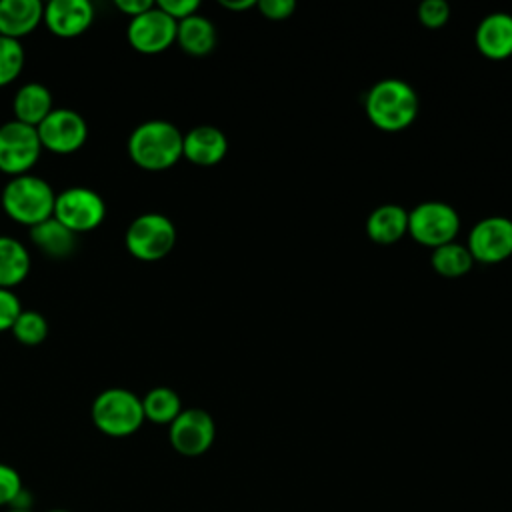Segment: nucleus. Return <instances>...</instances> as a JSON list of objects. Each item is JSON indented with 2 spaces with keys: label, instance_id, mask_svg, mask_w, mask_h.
<instances>
[{
  "label": "nucleus",
  "instance_id": "1",
  "mask_svg": "<svg viewBox=\"0 0 512 512\" xmlns=\"http://www.w3.org/2000/svg\"><path fill=\"white\" fill-rule=\"evenodd\" d=\"M184 134L166 120L138 124L128 136V154L144 170H166L182 158Z\"/></svg>",
  "mask_w": 512,
  "mask_h": 512
},
{
  "label": "nucleus",
  "instance_id": "2",
  "mask_svg": "<svg viewBox=\"0 0 512 512\" xmlns=\"http://www.w3.org/2000/svg\"><path fill=\"white\" fill-rule=\"evenodd\" d=\"M366 114L384 132L406 130L416 120L418 96L404 80H380L366 94Z\"/></svg>",
  "mask_w": 512,
  "mask_h": 512
},
{
  "label": "nucleus",
  "instance_id": "3",
  "mask_svg": "<svg viewBox=\"0 0 512 512\" xmlns=\"http://www.w3.org/2000/svg\"><path fill=\"white\" fill-rule=\"evenodd\" d=\"M4 212L26 226H36L54 214L56 194L52 186L34 174L12 176L2 190Z\"/></svg>",
  "mask_w": 512,
  "mask_h": 512
},
{
  "label": "nucleus",
  "instance_id": "4",
  "mask_svg": "<svg viewBox=\"0 0 512 512\" xmlns=\"http://www.w3.org/2000/svg\"><path fill=\"white\" fill-rule=\"evenodd\" d=\"M94 426L112 438H124L134 434L144 424L142 398L128 388L102 390L90 408Z\"/></svg>",
  "mask_w": 512,
  "mask_h": 512
},
{
  "label": "nucleus",
  "instance_id": "5",
  "mask_svg": "<svg viewBox=\"0 0 512 512\" xmlns=\"http://www.w3.org/2000/svg\"><path fill=\"white\" fill-rule=\"evenodd\" d=\"M128 252L144 262H156L174 248L176 228L172 220L158 212H146L134 218L126 230Z\"/></svg>",
  "mask_w": 512,
  "mask_h": 512
},
{
  "label": "nucleus",
  "instance_id": "6",
  "mask_svg": "<svg viewBox=\"0 0 512 512\" xmlns=\"http://www.w3.org/2000/svg\"><path fill=\"white\" fill-rule=\"evenodd\" d=\"M458 230L460 216L446 202H422L408 212V232L422 246L438 248L454 242Z\"/></svg>",
  "mask_w": 512,
  "mask_h": 512
},
{
  "label": "nucleus",
  "instance_id": "7",
  "mask_svg": "<svg viewBox=\"0 0 512 512\" xmlns=\"http://www.w3.org/2000/svg\"><path fill=\"white\" fill-rule=\"evenodd\" d=\"M52 216L74 234L90 232L102 224L106 216V204L96 190L72 186L56 194Z\"/></svg>",
  "mask_w": 512,
  "mask_h": 512
},
{
  "label": "nucleus",
  "instance_id": "8",
  "mask_svg": "<svg viewBox=\"0 0 512 512\" xmlns=\"http://www.w3.org/2000/svg\"><path fill=\"white\" fill-rule=\"evenodd\" d=\"M42 144L34 126L18 120L4 122L0 126V170L10 176L28 174L38 162Z\"/></svg>",
  "mask_w": 512,
  "mask_h": 512
},
{
  "label": "nucleus",
  "instance_id": "9",
  "mask_svg": "<svg viewBox=\"0 0 512 512\" xmlns=\"http://www.w3.org/2000/svg\"><path fill=\"white\" fill-rule=\"evenodd\" d=\"M216 438V426L212 416L202 408L182 410L168 428V440L172 448L182 456H202L208 452Z\"/></svg>",
  "mask_w": 512,
  "mask_h": 512
},
{
  "label": "nucleus",
  "instance_id": "10",
  "mask_svg": "<svg viewBox=\"0 0 512 512\" xmlns=\"http://www.w3.org/2000/svg\"><path fill=\"white\" fill-rule=\"evenodd\" d=\"M42 148L56 154H70L82 148L88 138L86 120L70 108H52V112L36 126Z\"/></svg>",
  "mask_w": 512,
  "mask_h": 512
},
{
  "label": "nucleus",
  "instance_id": "11",
  "mask_svg": "<svg viewBox=\"0 0 512 512\" xmlns=\"http://www.w3.org/2000/svg\"><path fill=\"white\" fill-rule=\"evenodd\" d=\"M176 28L178 22L154 4L150 10L130 18L126 36L134 50L142 54H158L176 40Z\"/></svg>",
  "mask_w": 512,
  "mask_h": 512
},
{
  "label": "nucleus",
  "instance_id": "12",
  "mask_svg": "<svg viewBox=\"0 0 512 512\" xmlns=\"http://www.w3.org/2000/svg\"><path fill=\"white\" fill-rule=\"evenodd\" d=\"M468 250L484 264H498L512 256V220L490 216L476 222L468 236Z\"/></svg>",
  "mask_w": 512,
  "mask_h": 512
},
{
  "label": "nucleus",
  "instance_id": "13",
  "mask_svg": "<svg viewBox=\"0 0 512 512\" xmlns=\"http://www.w3.org/2000/svg\"><path fill=\"white\" fill-rule=\"evenodd\" d=\"M42 20L54 36L74 38L90 28L94 6L88 0H50L44 6Z\"/></svg>",
  "mask_w": 512,
  "mask_h": 512
},
{
  "label": "nucleus",
  "instance_id": "14",
  "mask_svg": "<svg viewBox=\"0 0 512 512\" xmlns=\"http://www.w3.org/2000/svg\"><path fill=\"white\" fill-rule=\"evenodd\" d=\"M228 150V140L224 132L216 126H196L184 134L182 156H186L192 164L198 166H214L218 164Z\"/></svg>",
  "mask_w": 512,
  "mask_h": 512
},
{
  "label": "nucleus",
  "instance_id": "15",
  "mask_svg": "<svg viewBox=\"0 0 512 512\" xmlns=\"http://www.w3.org/2000/svg\"><path fill=\"white\" fill-rule=\"evenodd\" d=\"M476 46L490 60L512 56V16L504 12L488 14L476 28Z\"/></svg>",
  "mask_w": 512,
  "mask_h": 512
},
{
  "label": "nucleus",
  "instance_id": "16",
  "mask_svg": "<svg viewBox=\"0 0 512 512\" xmlns=\"http://www.w3.org/2000/svg\"><path fill=\"white\" fill-rule=\"evenodd\" d=\"M42 16L40 0H0V36L20 40L38 26Z\"/></svg>",
  "mask_w": 512,
  "mask_h": 512
},
{
  "label": "nucleus",
  "instance_id": "17",
  "mask_svg": "<svg viewBox=\"0 0 512 512\" xmlns=\"http://www.w3.org/2000/svg\"><path fill=\"white\" fill-rule=\"evenodd\" d=\"M406 232L408 212L398 204H382L366 220V234L376 244H394Z\"/></svg>",
  "mask_w": 512,
  "mask_h": 512
},
{
  "label": "nucleus",
  "instance_id": "18",
  "mask_svg": "<svg viewBox=\"0 0 512 512\" xmlns=\"http://www.w3.org/2000/svg\"><path fill=\"white\" fill-rule=\"evenodd\" d=\"M12 108L14 120L36 128L52 112V94L44 84L28 82L18 88Z\"/></svg>",
  "mask_w": 512,
  "mask_h": 512
},
{
  "label": "nucleus",
  "instance_id": "19",
  "mask_svg": "<svg viewBox=\"0 0 512 512\" xmlns=\"http://www.w3.org/2000/svg\"><path fill=\"white\" fill-rule=\"evenodd\" d=\"M176 42L186 54L206 56L216 46V28L208 18L192 14L178 22Z\"/></svg>",
  "mask_w": 512,
  "mask_h": 512
},
{
  "label": "nucleus",
  "instance_id": "20",
  "mask_svg": "<svg viewBox=\"0 0 512 512\" xmlns=\"http://www.w3.org/2000/svg\"><path fill=\"white\" fill-rule=\"evenodd\" d=\"M30 238L38 250L52 258H64L72 254L76 246V234L60 224L54 216L30 228Z\"/></svg>",
  "mask_w": 512,
  "mask_h": 512
},
{
  "label": "nucleus",
  "instance_id": "21",
  "mask_svg": "<svg viewBox=\"0 0 512 512\" xmlns=\"http://www.w3.org/2000/svg\"><path fill=\"white\" fill-rule=\"evenodd\" d=\"M30 272V254L22 242L12 236H0V288L20 284Z\"/></svg>",
  "mask_w": 512,
  "mask_h": 512
},
{
  "label": "nucleus",
  "instance_id": "22",
  "mask_svg": "<svg viewBox=\"0 0 512 512\" xmlns=\"http://www.w3.org/2000/svg\"><path fill=\"white\" fill-rule=\"evenodd\" d=\"M144 418L154 424H172V420L182 412L180 396L168 386H156L142 398Z\"/></svg>",
  "mask_w": 512,
  "mask_h": 512
},
{
  "label": "nucleus",
  "instance_id": "23",
  "mask_svg": "<svg viewBox=\"0 0 512 512\" xmlns=\"http://www.w3.org/2000/svg\"><path fill=\"white\" fill-rule=\"evenodd\" d=\"M430 262H432V268L440 276L460 278V276L470 272V268L474 264V258H472L468 246H462V244H456V242H448L444 246L434 248Z\"/></svg>",
  "mask_w": 512,
  "mask_h": 512
},
{
  "label": "nucleus",
  "instance_id": "24",
  "mask_svg": "<svg viewBox=\"0 0 512 512\" xmlns=\"http://www.w3.org/2000/svg\"><path fill=\"white\" fill-rule=\"evenodd\" d=\"M12 334L18 342L26 346H36L48 336V322L36 310H22L12 326Z\"/></svg>",
  "mask_w": 512,
  "mask_h": 512
},
{
  "label": "nucleus",
  "instance_id": "25",
  "mask_svg": "<svg viewBox=\"0 0 512 512\" xmlns=\"http://www.w3.org/2000/svg\"><path fill=\"white\" fill-rule=\"evenodd\" d=\"M24 68V48L20 40L0 36V86L10 84Z\"/></svg>",
  "mask_w": 512,
  "mask_h": 512
},
{
  "label": "nucleus",
  "instance_id": "26",
  "mask_svg": "<svg viewBox=\"0 0 512 512\" xmlns=\"http://www.w3.org/2000/svg\"><path fill=\"white\" fill-rule=\"evenodd\" d=\"M22 492H24V486L18 470L0 462V508L12 506Z\"/></svg>",
  "mask_w": 512,
  "mask_h": 512
},
{
  "label": "nucleus",
  "instance_id": "27",
  "mask_svg": "<svg viewBox=\"0 0 512 512\" xmlns=\"http://www.w3.org/2000/svg\"><path fill=\"white\" fill-rule=\"evenodd\" d=\"M450 18V8L444 0H424L418 6V20L426 28H440L448 22Z\"/></svg>",
  "mask_w": 512,
  "mask_h": 512
},
{
  "label": "nucleus",
  "instance_id": "28",
  "mask_svg": "<svg viewBox=\"0 0 512 512\" xmlns=\"http://www.w3.org/2000/svg\"><path fill=\"white\" fill-rule=\"evenodd\" d=\"M20 312H22L20 298L8 288H0V332L12 330Z\"/></svg>",
  "mask_w": 512,
  "mask_h": 512
},
{
  "label": "nucleus",
  "instance_id": "29",
  "mask_svg": "<svg viewBox=\"0 0 512 512\" xmlns=\"http://www.w3.org/2000/svg\"><path fill=\"white\" fill-rule=\"evenodd\" d=\"M256 6L268 20H286L296 10L294 0H260Z\"/></svg>",
  "mask_w": 512,
  "mask_h": 512
},
{
  "label": "nucleus",
  "instance_id": "30",
  "mask_svg": "<svg viewBox=\"0 0 512 512\" xmlns=\"http://www.w3.org/2000/svg\"><path fill=\"white\" fill-rule=\"evenodd\" d=\"M162 12H166L170 18H174L176 22L196 14V10L200 8L198 0H160L156 4Z\"/></svg>",
  "mask_w": 512,
  "mask_h": 512
},
{
  "label": "nucleus",
  "instance_id": "31",
  "mask_svg": "<svg viewBox=\"0 0 512 512\" xmlns=\"http://www.w3.org/2000/svg\"><path fill=\"white\" fill-rule=\"evenodd\" d=\"M114 4H116V8H118L120 12L128 14L130 18H134V16L146 12V10H150V8L154 6L152 0H116Z\"/></svg>",
  "mask_w": 512,
  "mask_h": 512
},
{
  "label": "nucleus",
  "instance_id": "32",
  "mask_svg": "<svg viewBox=\"0 0 512 512\" xmlns=\"http://www.w3.org/2000/svg\"><path fill=\"white\" fill-rule=\"evenodd\" d=\"M220 4L228 10H248V8L256 6L254 0H220Z\"/></svg>",
  "mask_w": 512,
  "mask_h": 512
},
{
  "label": "nucleus",
  "instance_id": "33",
  "mask_svg": "<svg viewBox=\"0 0 512 512\" xmlns=\"http://www.w3.org/2000/svg\"><path fill=\"white\" fill-rule=\"evenodd\" d=\"M4 512H32V508H24V506H8Z\"/></svg>",
  "mask_w": 512,
  "mask_h": 512
},
{
  "label": "nucleus",
  "instance_id": "34",
  "mask_svg": "<svg viewBox=\"0 0 512 512\" xmlns=\"http://www.w3.org/2000/svg\"><path fill=\"white\" fill-rule=\"evenodd\" d=\"M48 512H70V510H62V508H54V510H48Z\"/></svg>",
  "mask_w": 512,
  "mask_h": 512
}]
</instances>
